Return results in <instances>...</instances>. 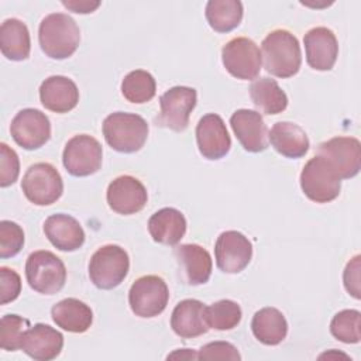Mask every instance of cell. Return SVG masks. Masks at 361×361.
Wrapping results in <instances>:
<instances>
[{"label":"cell","instance_id":"9c48e42d","mask_svg":"<svg viewBox=\"0 0 361 361\" xmlns=\"http://www.w3.org/2000/svg\"><path fill=\"white\" fill-rule=\"evenodd\" d=\"M197 102V93L189 86H173L159 97L161 111L157 126L182 133L188 128L190 113Z\"/></svg>","mask_w":361,"mask_h":361},{"label":"cell","instance_id":"f35d334b","mask_svg":"<svg viewBox=\"0 0 361 361\" xmlns=\"http://www.w3.org/2000/svg\"><path fill=\"white\" fill-rule=\"evenodd\" d=\"M360 255L351 258L343 274L344 288L355 299H360Z\"/></svg>","mask_w":361,"mask_h":361},{"label":"cell","instance_id":"e0dca14e","mask_svg":"<svg viewBox=\"0 0 361 361\" xmlns=\"http://www.w3.org/2000/svg\"><path fill=\"white\" fill-rule=\"evenodd\" d=\"M230 126L245 151L261 152L267 149L268 128L258 111L250 109H238L231 114Z\"/></svg>","mask_w":361,"mask_h":361},{"label":"cell","instance_id":"4fadbf2b","mask_svg":"<svg viewBox=\"0 0 361 361\" xmlns=\"http://www.w3.org/2000/svg\"><path fill=\"white\" fill-rule=\"evenodd\" d=\"M214 255L220 271L226 274H238L250 264L252 245L243 233L227 230L217 237Z\"/></svg>","mask_w":361,"mask_h":361},{"label":"cell","instance_id":"60d3db41","mask_svg":"<svg viewBox=\"0 0 361 361\" xmlns=\"http://www.w3.org/2000/svg\"><path fill=\"white\" fill-rule=\"evenodd\" d=\"M168 360H197V353H195L190 348H180L176 350L173 353H171L168 357Z\"/></svg>","mask_w":361,"mask_h":361},{"label":"cell","instance_id":"52a82bcc","mask_svg":"<svg viewBox=\"0 0 361 361\" xmlns=\"http://www.w3.org/2000/svg\"><path fill=\"white\" fill-rule=\"evenodd\" d=\"M24 196L37 206L55 203L63 193V182L56 168L48 162L31 165L21 180Z\"/></svg>","mask_w":361,"mask_h":361},{"label":"cell","instance_id":"7c38bea8","mask_svg":"<svg viewBox=\"0 0 361 361\" xmlns=\"http://www.w3.org/2000/svg\"><path fill=\"white\" fill-rule=\"evenodd\" d=\"M10 133L17 145L32 151L48 142L51 137V123L41 110L23 109L11 120Z\"/></svg>","mask_w":361,"mask_h":361},{"label":"cell","instance_id":"b9f144b4","mask_svg":"<svg viewBox=\"0 0 361 361\" xmlns=\"http://www.w3.org/2000/svg\"><path fill=\"white\" fill-rule=\"evenodd\" d=\"M337 358V357H343V358H347L348 360V355H345V354H343V353H338L337 354V351H330V353H324V354H322L319 358Z\"/></svg>","mask_w":361,"mask_h":361},{"label":"cell","instance_id":"7a4b0ae2","mask_svg":"<svg viewBox=\"0 0 361 361\" xmlns=\"http://www.w3.org/2000/svg\"><path fill=\"white\" fill-rule=\"evenodd\" d=\"M264 68L276 78H290L299 72L302 52L298 38L288 30L271 31L261 44Z\"/></svg>","mask_w":361,"mask_h":361},{"label":"cell","instance_id":"f1b7e54d","mask_svg":"<svg viewBox=\"0 0 361 361\" xmlns=\"http://www.w3.org/2000/svg\"><path fill=\"white\" fill-rule=\"evenodd\" d=\"M250 96L255 107L264 114H279L288 107V96L271 78H259L250 86Z\"/></svg>","mask_w":361,"mask_h":361},{"label":"cell","instance_id":"d6986e66","mask_svg":"<svg viewBox=\"0 0 361 361\" xmlns=\"http://www.w3.org/2000/svg\"><path fill=\"white\" fill-rule=\"evenodd\" d=\"M63 347V336L56 329L37 323L31 326L23 338L21 350L37 361H51L56 358Z\"/></svg>","mask_w":361,"mask_h":361},{"label":"cell","instance_id":"5b68a950","mask_svg":"<svg viewBox=\"0 0 361 361\" xmlns=\"http://www.w3.org/2000/svg\"><path fill=\"white\" fill-rule=\"evenodd\" d=\"M25 278L35 292L55 295L66 282V268L54 252L38 250L31 252L25 261Z\"/></svg>","mask_w":361,"mask_h":361},{"label":"cell","instance_id":"44dd1931","mask_svg":"<svg viewBox=\"0 0 361 361\" xmlns=\"http://www.w3.org/2000/svg\"><path fill=\"white\" fill-rule=\"evenodd\" d=\"M44 233L49 243L61 251H76L85 243V231L80 223L65 213L49 216L44 223Z\"/></svg>","mask_w":361,"mask_h":361},{"label":"cell","instance_id":"74e56055","mask_svg":"<svg viewBox=\"0 0 361 361\" xmlns=\"http://www.w3.org/2000/svg\"><path fill=\"white\" fill-rule=\"evenodd\" d=\"M21 292V278L20 275L7 267L0 268V303L6 305L18 298Z\"/></svg>","mask_w":361,"mask_h":361},{"label":"cell","instance_id":"9a60e30c","mask_svg":"<svg viewBox=\"0 0 361 361\" xmlns=\"http://www.w3.org/2000/svg\"><path fill=\"white\" fill-rule=\"evenodd\" d=\"M106 199L113 212L128 216L144 209L148 193L140 179L131 175H121L109 183Z\"/></svg>","mask_w":361,"mask_h":361},{"label":"cell","instance_id":"3957f363","mask_svg":"<svg viewBox=\"0 0 361 361\" xmlns=\"http://www.w3.org/2000/svg\"><path fill=\"white\" fill-rule=\"evenodd\" d=\"M103 135L113 149L131 154L144 147L148 137V124L138 114L116 111L104 118Z\"/></svg>","mask_w":361,"mask_h":361},{"label":"cell","instance_id":"30bf717a","mask_svg":"<svg viewBox=\"0 0 361 361\" xmlns=\"http://www.w3.org/2000/svg\"><path fill=\"white\" fill-rule=\"evenodd\" d=\"M221 59L226 71L241 80L255 79L262 66L258 45L247 37L230 39L221 49Z\"/></svg>","mask_w":361,"mask_h":361},{"label":"cell","instance_id":"6da1fadb","mask_svg":"<svg viewBox=\"0 0 361 361\" xmlns=\"http://www.w3.org/2000/svg\"><path fill=\"white\" fill-rule=\"evenodd\" d=\"M42 52L52 59H66L78 49L80 31L76 21L65 13H52L42 18L38 28Z\"/></svg>","mask_w":361,"mask_h":361},{"label":"cell","instance_id":"ffe728a7","mask_svg":"<svg viewBox=\"0 0 361 361\" xmlns=\"http://www.w3.org/2000/svg\"><path fill=\"white\" fill-rule=\"evenodd\" d=\"M39 100L47 110L62 114L76 107L79 102V90L72 79L62 75H54L41 83Z\"/></svg>","mask_w":361,"mask_h":361},{"label":"cell","instance_id":"1f68e13d","mask_svg":"<svg viewBox=\"0 0 361 361\" xmlns=\"http://www.w3.org/2000/svg\"><path fill=\"white\" fill-rule=\"evenodd\" d=\"M241 316L240 305L230 299H221L206 306V320L210 329L231 330L241 322Z\"/></svg>","mask_w":361,"mask_h":361},{"label":"cell","instance_id":"f546056e","mask_svg":"<svg viewBox=\"0 0 361 361\" xmlns=\"http://www.w3.org/2000/svg\"><path fill=\"white\" fill-rule=\"evenodd\" d=\"M206 20L216 32H230L243 20V3L238 0H210L206 4Z\"/></svg>","mask_w":361,"mask_h":361},{"label":"cell","instance_id":"277c9868","mask_svg":"<svg viewBox=\"0 0 361 361\" xmlns=\"http://www.w3.org/2000/svg\"><path fill=\"white\" fill-rule=\"evenodd\" d=\"M300 188L306 197L316 203L334 200L341 190V178L322 155L310 158L300 172Z\"/></svg>","mask_w":361,"mask_h":361},{"label":"cell","instance_id":"ba28073f","mask_svg":"<svg viewBox=\"0 0 361 361\" xmlns=\"http://www.w3.org/2000/svg\"><path fill=\"white\" fill-rule=\"evenodd\" d=\"M169 300L166 282L158 275H144L130 288L128 303L138 317H155L161 314Z\"/></svg>","mask_w":361,"mask_h":361},{"label":"cell","instance_id":"d590c367","mask_svg":"<svg viewBox=\"0 0 361 361\" xmlns=\"http://www.w3.org/2000/svg\"><path fill=\"white\" fill-rule=\"evenodd\" d=\"M20 173V161L17 152L6 142L0 144V186L13 185Z\"/></svg>","mask_w":361,"mask_h":361},{"label":"cell","instance_id":"8d00e7d4","mask_svg":"<svg viewBox=\"0 0 361 361\" xmlns=\"http://www.w3.org/2000/svg\"><path fill=\"white\" fill-rule=\"evenodd\" d=\"M197 360H241V355L231 343L212 341L197 351Z\"/></svg>","mask_w":361,"mask_h":361},{"label":"cell","instance_id":"d4e9b609","mask_svg":"<svg viewBox=\"0 0 361 361\" xmlns=\"http://www.w3.org/2000/svg\"><path fill=\"white\" fill-rule=\"evenodd\" d=\"M175 257L180 264L189 285H203L212 275V257L199 244H182L175 248Z\"/></svg>","mask_w":361,"mask_h":361},{"label":"cell","instance_id":"7402d4cb","mask_svg":"<svg viewBox=\"0 0 361 361\" xmlns=\"http://www.w3.org/2000/svg\"><path fill=\"white\" fill-rule=\"evenodd\" d=\"M171 327L182 338L199 337L210 329L206 320V306L197 299L180 300L171 316Z\"/></svg>","mask_w":361,"mask_h":361},{"label":"cell","instance_id":"484cf974","mask_svg":"<svg viewBox=\"0 0 361 361\" xmlns=\"http://www.w3.org/2000/svg\"><path fill=\"white\" fill-rule=\"evenodd\" d=\"M54 323L69 333H85L93 322L92 309L76 298H66L51 309Z\"/></svg>","mask_w":361,"mask_h":361},{"label":"cell","instance_id":"d6a6232c","mask_svg":"<svg viewBox=\"0 0 361 361\" xmlns=\"http://www.w3.org/2000/svg\"><path fill=\"white\" fill-rule=\"evenodd\" d=\"M330 333L338 341L355 344L361 338V313L355 309H345L336 313L330 322Z\"/></svg>","mask_w":361,"mask_h":361},{"label":"cell","instance_id":"8992f818","mask_svg":"<svg viewBox=\"0 0 361 361\" xmlns=\"http://www.w3.org/2000/svg\"><path fill=\"white\" fill-rule=\"evenodd\" d=\"M130 258L124 248L116 244L100 247L90 258L89 278L99 289H113L127 276Z\"/></svg>","mask_w":361,"mask_h":361},{"label":"cell","instance_id":"603a6c76","mask_svg":"<svg viewBox=\"0 0 361 361\" xmlns=\"http://www.w3.org/2000/svg\"><path fill=\"white\" fill-rule=\"evenodd\" d=\"M268 140L274 149L286 158H300L310 147L305 130L290 121H278L272 126Z\"/></svg>","mask_w":361,"mask_h":361},{"label":"cell","instance_id":"cb8c5ba5","mask_svg":"<svg viewBox=\"0 0 361 361\" xmlns=\"http://www.w3.org/2000/svg\"><path fill=\"white\" fill-rule=\"evenodd\" d=\"M185 216L173 207H164L155 212L148 220V231L155 243L176 245L186 233Z\"/></svg>","mask_w":361,"mask_h":361},{"label":"cell","instance_id":"4316f807","mask_svg":"<svg viewBox=\"0 0 361 361\" xmlns=\"http://www.w3.org/2000/svg\"><path fill=\"white\" fill-rule=\"evenodd\" d=\"M251 330L254 337L265 345L282 343L288 334V322L275 307H262L252 316Z\"/></svg>","mask_w":361,"mask_h":361},{"label":"cell","instance_id":"e575fe53","mask_svg":"<svg viewBox=\"0 0 361 361\" xmlns=\"http://www.w3.org/2000/svg\"><path fill=\"white\" fill-rule=\"evenodd\" d=\"M24 245L23 228L10 220L0 221V257L10 258L17 255Z\"/></svg>","mask_w":361,"mask_h":361},{"label":"cell","instance_id":"8fae6325","mask_svg":"<svg viewBox=\"0 0 361 361\" xmlns=\"http://www.w3.org/2000/svg\"><path fill=\"white\" fill-rule=\"evenodd\" d=\"M103 161L100 142L89 134L73 135L63 148L62 162L73 176H89L96 173Z\"/></svg>","mask_w":361,"mask_h":361},{"label":"cell","instance_id":"2e32d148","mask_svg":"<svg viewBox=\"0 0 361 361\" xmlns=\"http://www.w3.org/2000/svg\"><path fill=\"white\" fill-rule=\"evenodd\" d=\"M196 141L203 158L216 161L226 157L231 147L227 127L219 114L203 116L196 126Z\"/></svg>","mask_w":361,"mask_h":361},{"label":"cell","instance_id":"836d02e7","mask_svg":"<svg viewBox=\"0 0 361 361\" xmlns=\"http://www.w3.org/2000/svg\"><path fill=\"white\" fill-rule=\"evenodd\" d=\"M30 322L18 314H4L0 320V345L6 351L21 350Z\"/></svg>","mask_w":361,"mask_h":361},{"label":"cell","instance_id":"83f0119b","mask_svg":"<svg viewBox=\"0 0 361 361\" xmlns=\"http://www.w3.org/2000/svg\"><path fill=\"white\" fill-rule=\"evenodd\" d=\"M1 54L10 61H24L30 56L31 39L27 25L18 18H7L0 27Z\"/></svg>","mask_w":361,"mask_h":361},{"label":"cell","instance_id":"ac0fdd59","mask_svg":"<svg viewBox=\"0 0 361 361\" xmlns=\"http://www.w3.org/2000/svg\"><path fill=\"white\" fill-rule=\"evenodd\" d=\"M306 62L316 71H330L338 56V42L327 27H314L303 37Z\"/></svg>","mask_w":361,"mask_h":361},{"label":"cell","instance_id":"4dcf8cb0","mask_svg":"<svg viewBox=\"0 0 361 361\" xmlns=\"http://www.w3.org/2000/svg\"><path fill=\"white\" fill-rule=\"evenodd\" d=\"M155 92L157 83L154 76L142 69L131 71L121 82V93L131 103H147L155 96Z\"/></svg>","mask_w":361,"mask_h":361},{"label":"cell","instance_id":"5bb4252c","mask_svg":"<svg viewBox=\"0 0 361 361\" xmlns=\"http://www.w3.org/2000/svg\"><path fill=\"white\" fill-rule=\"evenodd\" d=\"M324 157L341 179L354 178L361 166V144L354 137H334L319 145Z\"/></svg>","mask_w":361,"mask_h":361},{"label":"cell","instance_id":"ab89813d","mask_svg":"<svg viewBox=\"0 0 361 361\" xmlns=\"http://www.w3.org/2000/svg\"><path fill=\"white\" fill-rule=\"evenodd\" d=\"M62 4L73 11V13H80V14H87V13H93L99 6L100 1H87V0H73V1H62Z\"/></svg>","mask_w":361,"mask_h":361}]
</instances>
